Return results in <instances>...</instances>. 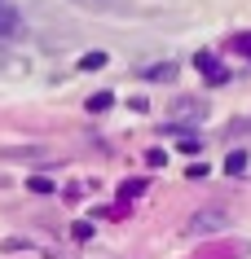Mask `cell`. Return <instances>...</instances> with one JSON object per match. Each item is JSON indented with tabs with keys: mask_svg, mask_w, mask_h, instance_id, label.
<instances>
[{
	"mask_svg": "<svg viewBox=\"0 0 251 259\" xmlns=\"http://www.w3.org/2000/svg\"><path fill=\"white\" fill-rule=\"evenodd\" d=\"M194 66H198V75H203L207 83H229V70H225V62H221L216 53H207V49H203V53H194Z\"/></svg>",
	"mask_w": 251,
	"mask_h": 259,
	"instance_id": "obj_1",
	"label": "cell"
},
{
	"mask_svg": "<svg viewBox=\"0 0 251 259\" xmlns=\"http://www.w3.org/2000/svg\"><path fill=\"white\" fill-rule=\"evenodd\" d=\"M18 31H22V18H18V9L9 5V0H0V40H14Z\"/></svg>",
	"mask_w": 251,
	"mask_h": 259,
	"instance_id": "obj_2",
	"label": "cell"
},
{
	"mask_svg": "<svg viewBox=\"0 0 251 259\" xmlns=\"http://www.w3.org/2000/svg\"><path fill=\"white\" fill-rule=\"evenodd\" d=\"M221 224H225L221 211H203V215H194V224H190V229H194V233H211V229H221Z\"/></svg>",
	"mask_w": 251,
	"mask_h": 259,
	"instance_id": "obj_3",
	"label": "cell"
},
{
	"mask_svg": "<svg viewBox=\"0 0 251 259\" xmlns=\"http://www.w3.org/2000/svg\"><path fill=\"white\" fill-rule=\"evenodd\" d=\"M115 106V97L111 93H97V97H88V110H93V114H101V110H111Z\"/></svg>",
	"mask_w": 251,
	"mask_h": 259,
	"instance_id": "obj_4",
	"label": "cell"
},
{
	"mask_svg": "<svg viewBox=\"0 0 251 259\" xmlns=\"http://www.w3.org/2000/svg\"><path fill=\"white\" fill-rule=\"evenodd\" d=\"M106 66V53H84L80 57V70H101Z\"/></svg>",
	"mask_w": 251,
	"mask_h": 259,
	"instance_id": "obj_5",
	"label": "cell"
},
{
	"mask_svg": "<svg viewBox=\"0 0 251 259\" xmlns=\"http://www.w3.org/2000/svg\"><path fill=\"white\" fill-rule=\"evenodd\" d=\"M225 171L229 176H238V171H247V154L238 150V154H229V163H225Z\"/></svg>",
	"mask_w": 251,
	"mask_h": 259,
	"instance_id": "obj_6",
	"label": "cell"
},
{
	"mask_svg": "<svg viewBox=\"0 0 251 259\" xmlns=\"http://www.w3.org/2000/svg\"><path fill=\"white\" fill-rule=\"evenodd\" d=\"M141 75H146V79H172V75H176V66H146Z\"/></svg>",
	"mask_w": 251,
	"mask_h": 259,
	"instance_id": "obj_7",
	"label": "cell"
},
{
	"mask_svg": "<svg viewBox=\"0 0 251 259\" xmlns=\"http://www.w3.org/2000/svg\"><path fill=\"white\" fill-rule=\"evenodd\" d=\"M70 237H75V242H88V237H93V224H88V220H80V224L70 229Z\"/></svg>",
	"mask_w": 251,
	"mask_h": 259,
	"instance_id": "obj_8",
	"label": "cell"
},
{
	"mask_svg": "<svg viewBox=\"0 0 251 259\" xmlns=\"http://www.w3.org/2000/svg\"><path fill=\"white\" fill-rule=\"evenodd\" d=\"M27 189H31V193H53V180H44V176H35V180H31V185H27Z\"/></svg>",
	"mask_w": 251,
	"mask_h": 259,
	"instance_id": "obj_9",
	"label": "cell"
},
{
	"mask_svg": "<svg viewBox=\"0 0 251 259\" xmlns=\"http://www.w3.org/2000/svg\"><path fill=\"white\" fill-rule=\"evenodd\" d=\"M141 193H146V185H141V180H128V185H124V198H141Z\"/></svg>",
	"mask_w": 251,
	"mask_h": 259,
	"instance_id": "obj_10",
	"label": "cell"
},
{
	"mask_svg": "<svg viewBox=\"0 0 251 259\" xmlns=\"http://www.w3.org/2000/svg\"><path fill=\"white\" fill-rule=\"evenodd\" d=\"M146 163H150V167H163L167 154H163V150H150V154H146Z\"/></svg>",
	"mask_w": 251,
	"mask_h": 259,
	"instance_id": "obj_11",
	"label": "cell"
},
{
	"mask_svg": "<svg viewBox=\"0 0 251 259\" xmlns=\"http://www.w3.org/2000/svg\"><path fill=\"white\" fill-rule=\"evenodd\" d=\"M234 49H238V53H247V57H251V35H234Z\"/></svg>",
	"mask_w": 251,
	"mask_h": 259,
	"instance_id": "obj_12",
	"label": "cell"
},
{
	"mask_svg": "<svg viewBox=\"0 0 251 259\" xmlns=\"http://www.w3.org/2000/svg\"><path fill=\"white\" fill-rule=\"evenodd\" d=\"M80 5H93V9H101V5H111V0H80Z\"/></svg>",
	"mask_w": 251,
	"mask_h": 259,
	"instance_id": "obj_13",
	"label": "cell"
}]
</instances>
